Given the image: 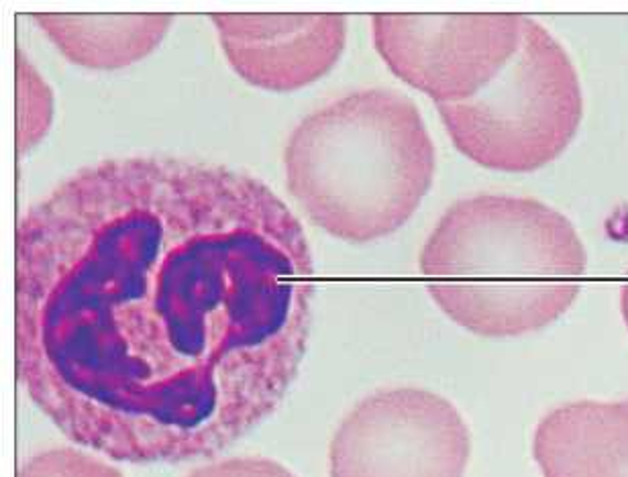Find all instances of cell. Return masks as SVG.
Instances as JSON below:
<instances>
[{"mask_svg": "<svg viewBox=\"0 0 628 477\" xmlns=\"http://www.w3.org/2000/svg\"><path fill=\"white\" fill-rule=\"evenodd\" d=\"M210 19L233 70L271 92L320 80L347 43V19L335 13H213Z\"/></svg>", "mask_w": 628, "mask_h": 477, "instance_id": "7", "label": "cell"}, {"mask_svg": "<svg viewBox=\"0 0 628 477\" xmlns=\"http://www.w3.org/2000/svg\"><path fill=\"white\" fill-rule=\"evenodd\" d=\"M435 304L482 336L534 333L571 308L587 255L567 216L518 196L455 202L420 251Z\"/></svg>", "mask_w": 628, "mask_h": 477, "instance_id": "2", "label": "cell"}, {"mask_svg": "<svg viewBox=\"0 0 628 477\" xmlns=\"http://www.w3.org/2000/svg\"><path fill=\"white\" fill-rule=\"evenodd\" d=\"M543 477H628V400L557 406L536 425Z\"/></svg>", "mask_w": 628, "mask_h": 477, "instance_id": "8", "label": "cell"}, {"mask_svg": "<svg viewBox=\"0 0 628 477\" xmlns=\"http://www.w3.org/2000/svg\"><path fill=\"white\" fill-rule=\"evenodd\" d=\"M435 145L411 98L357 90L292 131L284 167L294 200L318 229L367 243L404 227L431 190Z\"/></svg>", "mask_w": 628, "mask_h": 477, "instance_id": "3", "label": "cell"}, {"mask_svg": "<svg viewBox=\"0 0 628 477\" xmlns=\"http://www.w3.org/2000/svg\"><path fill=\"white\" fill-rule=\"evenodd\" d=\"M313 278L300 220L245 171L166 155L82 167L17 225V380L115 461L215 457L284 402Z\"/></svg>", "mask_w": 628, "mask_h": 477, "instance_id": "1", "label": "cell"}, {"mask_svg": "<svg viewBox=\"0 0 628 477\" xmlns=\"http://www.w3.org/2000/svg\"><path fill=\"white\" fill-rule=\"evenodd\" d=\"M461 153L498 171H534L555 162L578 133L583 96L561 43L524 17L520 48L482 92L436 104Z\"/></svg>", "mask_w": 628, "mask_h": 477, "instance_id": "4", "label": "cell"}, {"mask_svg": "<svg viewBox=\"0 0 628 477\" xmlns=\"http://www.w3.org/2000/svg\"><path fill=\"white\" fill-rule=\"evenodd\" d=\"M33 19L66 59L86 70H121L141 62L173 23L168 13H35Z\"/></svg>", "mask_w": 628, "mask_h": 477, "instance_id": "9", "label": "cell"}, {"mask_svg": "<svg viewBox=\"0 0 628 477\" xmlns=\"http://www.w3.org/2000/svg\"><path fill=\"white\" fill-rule=\"evenodd\" d=\"M188 477H296L288 467L266 457H229L200 465Z\"/></svg>", "mask_w": 628, "mask_h": 477, "instance_id": "12", "label": "cell"}, {"mask_svg": "<svg viewBox=\"0 0 628 477\" xmlns=\"http://www.w3.org/2000/svg\"><path fill=\"white\" fill-rule=\"evenodd\" d=\"M522 23L514 13H380L371 31L394 76L436 104H455L480 94L506 68L520 48Z\"/></svg>", "mask_w": 628, "mask_h": 477, "instance_id": "6", "label": "cell"}, {"mask_svg": "<svg viewBox=\"0 0 628 477\" xmlns=\"http://www.w3.org/2000/svg\"><path fill=\"white\" fill-rule=\"evenodd\" d=\"M471 441L459 410L422 387L380 390L338 425L331 477H463Z\"/></svg>", "mask_w": 628, "mask_h": 477, "instance_id": "5", "label": "cell"}, {"mask_svg": "<svg viewBox=\"0 0 628 477\" xmlns=\"http://www.w3.org/2000/svg\"><path fill=\"white\" fill-rule=\"evenodd\" d=\"M17 477H124L106 461L76 447H53L31 455Z\"/></svg>", "mask_w": 628, "mask_h": 477, "instance_id": "11", "label": "cell"}, {"mask_svg": "<svg viewBox=\"0 0 628 477\" xmlns=\"http://www.w3.org/2000/svg\"><path fill=\"white\" fill-rule=\"evenodd\" d=\"M620 308H622V316H625V322L628 327V271H627V280L622 284V290H620Z\"/></svg>", "mask_w": 628, "mask_h": 477, "instance_id": "13", "label": "cell"}, {"mask_svg": "<svg viewBox=\"0 0 628 477\" xmlns=\"http://www.w3.org/2000/svg\"><path fill=\"white\" fill-rule=\"evenodd\" d=\"M15 68L17 149L27 153L48 135L53 120V92L21 49H17Z\"/></svg>", "mask_w": 628, "mask_h": 477, "instance_id": "10", "label": "cell"}]
</instances>
